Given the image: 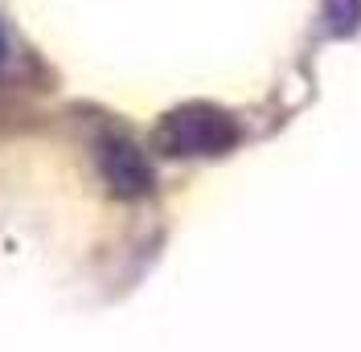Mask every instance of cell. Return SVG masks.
Returning a JSON list of instances; mask_svg holds the SVG:
<instances>
[{
  "label": "cell",
  "mask_w": 361,
  "mask_h": 352,
  "mask_svg": "<svg viewBox=\"0 0 361 352\" xmlns=\"http://www.w3.org/2000/svg\"><path fill=\"white\" fill-rule=\"evenodd\" d=\"M238 144V123L226 111L209 107V103H189L177 107L160 119V127L152 132V148L160 156H222Z\"/></svg>",
  "instance_id": "1"
},
{
  "label": "cell",
  "mask_w": 361,
  "mask_h": 352,
  "mask_svg": "<svg viewBox=\"0 0 361 352\" xmlns=\"http://www.w3.org/2000/svg\"><path fill=\"white\" fill-rule=\"evenodd\" d=\"M99 168H103V180L111 184L115 197H144L152 189V168H148L144 152L128 139H103Z\"/></svg>",
  "instance_id": "2"
},
{
  "label": "cell",
  "mask_w": 361,
  "mask_h": 352,
  "mask_svg": "<svg viewBox=\"0 0 361 352\" xmlns=\"http://www.w3.org/2000/svg\"><path fill=\"white\" fill-rule=\"evenodd\" d=\"M357 21H361L357 0H329V25H333V33H349Z\"/></svg>",
  "instance_id": "3"
},
{
  "label": "cell",
  "mask_w": 361,
  "mask_h": 352,
  "mask_svg": "<svg viewBox=\"0 0 361 352\" xmlns=\"http://www.w3.org/2000/svg\"><path fill=\"white\" fill-rule=\"evenodd\" d=\"M0 58H4V29H0Z\"/></svg>",
  "instance_id": "4"
}]
</instances>
